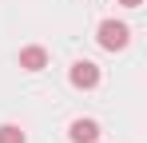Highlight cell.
<instances>
[{
    "label": "cell",
    "mask_w": 147,
    "mask_h": 143,
    "mask_svg": "<svg viewBox=\"0 0 147 143\" xmlns=\"http://www.w3.org/2000/svg\"><path fill=\"white\" fill-rule=\"evenodd\" d=\"M96 40H99V48H107V52H123V48L131 44V28L123 20H103Z\"/></svg>",
    "instance_id": "1"
},
{
    "label": "cell",
    "mask_w": 147,
    "mask_h": 143,
    "mask_svg": "<svg viewBox=\"0 0 147 143\" xmlns=\"http://www.w3.org/2000/svg\"><path fill=\"white\" fill-rule=\"evenodd\" d=\"M68 80H72V88H80V92H92L99 84V68L92 64V60H76L72 72H68Z\"/></svg>",
    "instance_id": "2"
},
{
    "label": "cell",
    "mask_w": 147,
    "mask_h": 143,
    "mask_svg": "<svg viewBox=\"0 0 147 143\" xmlns=\"http://www.w3.org/2000/svg\"><path fill=\"white\" fill-rule=\"evenodd\" d=\"M68 139H72V143H96L99 139V123H96V119H72Z\"/></svg>",
    "instance_id": "3"
},
{
    "label": "cell",
    "mask_w": 147,
    "mask_h": 143,
    "mask_svg": "<svg viewBox=\"0 0 147 143\" xmlns=\"http://www.w3.org/2000/svg\"><path fill=\"white\" fill-rule=\"evenodd\" d=\"M20 68H24V72L48 68V52H44V48H24V52H20Z\"/></svg>",
    "instance_id": "4"
},
{
    "label": "cell",
    "mask_w": 147,
    "mask_h": 143,
    "mask_svg": "<svg viewBox=\"0 0 147 143\" xmlns=\"http://www.w3.org/2000/svg\"><path fill=\"white\" fill-rule=\"evenodd\" d=\"M0 143H24V131L16 123H0Z\"/></svg>",
    "instance_id": "5"
},
{
    "label": "cell",
    "mask_w": 147,
    "mask_h": 143,
    "mask_svg": "<svg viewBox=\"0 0 147 143\" xmlns=\"http://www.w3.org/2000/svg\"><path fill=\"white\" fill-rule=\"evenodd\" d=\"M123 8H139V4H143V0H119Z\"/></svg>",
    "instance_id": "6"
}]
</instances>
